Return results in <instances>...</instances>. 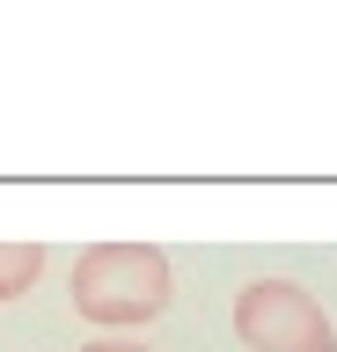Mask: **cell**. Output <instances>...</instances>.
Wrapping results in <instances>:
<instances>
[{
	"label": "cell",
	"instance_id": "2",
	"mask_svg": "<svg viewBox=\"0 0 337 352\" xmlns=\"http://www.w3.org/2000/svg\"><path fill=\"white\" fill-rule=\"evenodd\" d=\"M235 338L249 352H337L323 301L293 279H249L235 294Z\"/></svg>",
	"mask_w": 337,
	"mask_h": 352
},
{
	"label": "cell",
	"instance_id": "3",
	"mask_svg": "<svg viewBox=\"0 0 337 352\" xmlns=\"http://www.w3.org/2000/svg\"><path fill=\"white\" fill-rule=\"evenodd\" d=\"M37 272H45V250H37V242H0V301L30 294Z\"/></svg>",
	"mask_w": 337,
	"mask_h": 352
},
{
	"label": "cell",
	"instance_id": "1",
	"mask_svg": "<svg viewBox=\"0 0 337 352\" xmlns=\"http://www.w3.org/2000/svg\"><path fill=\"white\" fill-rule=\"evenodd\" d=\"M73 308L89 323L132 330L169 308V257L154 242H95L73 257Z\"/></svg>",
	"mask_w": 337,
	"mask_h": 352
},
{
	"label": "cell",
	"instance_id": "4",
	"mask_svg": "<svg viewBox=\"0 0 337 352\" xmlns=\"http://www.w3.org/2000/svg\"><path fill=\"white\" fill-rule=\"evenodd\" d=\"M81 352H147V345H81Z\"/></svg>",
	"mask_w": 337,
	"mask_h": 352
}]
</instances>
